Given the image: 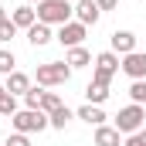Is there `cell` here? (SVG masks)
Masks as SVG:
<instances>
[{
  "label": "cell",
  "instance_id": "obj_22",
  "mask_svg": "<svg viewBox=\"0 0 146 146\" xmlns=\"http://www.w3.org/2000/svg\"><path fill=\"white\" fill-rule=\"evenodd\" d=\"M129 95H133L136 106H143L146 102V82H133V85H129Z\"/></svg>",
  "mask_w": 146,
  "mask_h": 146
},
{
  "label": "cell",
  "instance_id": "obj_6",
  "mask_svg": "<svg viewBox=\"0 0 146 146\" xmlns=\"http://www.w3.org/2000/svg\"><path fill=\"white\" fill-rule=\"evenodd\" d=\"M85 24H78V21H68V24H61L58 27V34H54V41L61 44V48H78L82 41H85Z\"/></svg>",
  "mask_w": 146,
  "mask_h": 146
},
{
  "label": "cell",
  "instance_id": "obj_24",
  "mask_svg": "<svg viewBox=\"0 0 146 146\" xmlns=\"http://www.w3.org/2000/svg\"><path fill=\"white\" fill-rule=\"evenodd\" d=\"M7 146H31V139H27L24 133H14V136L7 139Z\"/></svg>",
  "mask_w": 146,
  "mask_h": 146
},
{
  "label": "cell",
  "instance_id": "obj_4",
  "mask_svg": "<svg viewBox=\"0 0 146 146\" xmlns=\"http://www.w3.org/2000/svg\"><path fill=\"white\" fill-rule=\"evenodd\" d=\"M146 122V109L143 106H126V109H119V115H115V129L122 133V136H133V133H139Z\"/></svg>",
  "mask_w": 146,
  "mask_h": 146
},
{
  "label": "cell",
  "instance_id": "obj_20",
  "mask_svg": "<svg viewBox=\"0 0 146 146\" xmlns=\"http://www.w3.org/2000/svg\"><path fill=\"white\" fill-rule=\"evenodd\" d=\"M14 65H17L14 51H7V48H3V51H0V75H10V72H17Z\"/></svg>",
  "mask_w": 146,
  "mask_h": 146
},
{
  "label": "cell",
  "instance_id": "obj_16",
  "mask_svg": "<svg viewBox=\"0 0 146 146\" xmlns=\"http://www.w3.org/2000/svg\"><path fill=\"white\" fill-rule=\"evenodd\" d=\"M65 61L72 65V72H75V68H85V65H92V54H88V51L78 44V48H68V58H65Z\"/></svg>",
  "mask_w": 146,
  "mask_h": 146
},
{
  "label": "cell",
  "instance_id": "obj_10",
  "mask_svg": "<svg viewBox=\"0 0 146 146\" xmlns=\"http://www.w3.org/2000/svg\"><path fill=\"white\" fill-rule=\"evenodd\" d=\"M10 21H14V27H24V31H27V27H34V24H37V10H34V7H27V3H24V7H14Z\"/></svg>",
  "mask_w": 146,
  "mask_h": 146
},
{
  "label": "cell",
  "instance_id": "obj_19",
  "mask_svg": "<svg viewBox=\"0 0 146 146\" xmlns=\"http://www.w3.org/2000/svg\"><path fill=\"white\" fill-rule=\"evenodd\" d=\"M0 115H17V95H10V92L0 95Z\"/></svg>",
  "mask_w": 146,
  "mask_h": 146
},
{
  "label": "cell",
  "instance_id": "obj_12",
  "mask_svg": "<svg viewBox=\"0 0 146 146\" xmlns=\"http://www.w3.org/2000/svg\"><path fill=\"white\" fill-rule=\"evenodd\" d=\"M95 146H122V133L115 126H99L95 129Z\"/></svg>",
  "mask_w": 146,
  "mask_h": 146
},
{
  "label": "cell",
  "instance_id": "obj_27",
  "mask_svg": "<svg viewBox=\"0 0 146 146\" xmlns=\"http://www.w3.org/2000/svg\"><path fill=\"white\" fill-rule=\"evenodd\" d=\"M139 139H143V146H146V126H143V129H139Z\"/></svg>",
  "mask_w": 146,
  "mask_h": 146
},
{
  "label": "cell",
  "instance_id": "obj_8",
  "mask_svg": "<svg viewBox=\"0 0 146 146\" xmlns=\"http://www.w3.org/2000/svg\"><path fill=\"white\" fill-rule=\"evenodd\" d=\"M99 17H102V10H99V3H95V0H78V3H75V21H78V24L95 27V24H99Z\"/></svg>",
  "mask_w": 146,
  "mask_h": 146
},
{
  "label": "cell",
  "instance_id": "obj_26",
  "mask_svg": "<svg viewBox=\"0 0 146 146\" xmlns=\"http://www.w3.org/2000/svg\"><path fill=\"white\" fill-rule=\"evenodd\" d=\"M7 21H10V14H7V10L0 7V24H7Z\"/></svg>",
  "mask_w": 146,
  "mask_h": 146
},
{
  "label": "cell",
  "instance_id": "obj_25",
  "mask_svg": "<svg viewBox=\"0 0 146 146\" xmlns=\"http://www.w3.org/2000/svg\"><path fill=\"white\" fill-rule=\"evenodd\" d=\"M95 3H99V10H115L119 7V0H95Z\"/></svg>",
  "mask_w": 146,
  "mask_h": 146
},
{
  "label": "cell",
  "instance_id": "obj_9",
  "mask_svg": "<svg viewBox=\"0 0 146 146\" xmlns=\"http://www.w3.org/2000/svg\"><path fill=\"white\" fill-rule=\"evenodd\" d=\"M112 51L115 54H133L136 51V34L133 31H115L112 34Z\"/></svg>",
  "mask_w": 146,
  "mask_h": 146
},
{
  "label": "cell",
  "instance_id": "obj_21",
  "mask_svg": "<svg viewBox=\"0 0 146 146\" xmlns=\"http://www.w3.org/2000/svg\"><path fill=\"white\" fill-rule=\"evenodd\" d=\"M41 95H44V88H27V95H24V109H41Z\"/></svg>",
  "mask_w": 146,
  "mask_h": 146
},
{
  "label": "cell",
  "instance_id": "obj_17",
  "mask_svg": "<svg viewBox=\"0 0 146 146\" xmlns=\"http://www.w3.org/2000/svg\"><path fill=\"white\" fill-rule=\"evenodd\" d=\"M75 119V112L68 109V106H61V109H54L51 115H48V122H51V129H65L68 122Z\"/></svg>",
  "mask_w": 146,
  "mask_h": 146
},
{
  "label": "cell",
  "instance_id": "obj_15",
  "mask_svg": "<svg viewBox=\"0 0 146 146\" xmlns=\"http://www.w3.org/2000/svg\"><path fill=\"white\" fill-rule=\"evenodd\" d=\"M85 99H88V106H102V102L109 99V85L88 82V88H85Z\"/></svg>",
  "mask_w": 146,
  "mask_h": 146
},
{
  "label": "cell",
  "instance_id": "obj_5",
  "mask_svg": "<svg viewBox=\"0 0 146 146\" xmlns=\"http://www.w3.org/2000/svg\"><path fill=\"white\" fill-rule=\"evenodd\" d=\"M122 68V61H119V54L115 51H102V54H95V72H92V82H99V85H109L112 75Z\"/></svg>",
  "mask_w": 146,
  "mask_h": 146
},
{
  "label": "cell",
  "instance_id": "obj_11",
  "mask_svg": "<svg viewBox=\"0 0 146 146\" xmlns=\"http://www.w3.org/2000/svg\"><path fill=\"white\" fill-rule=\"evenodd\" d=\"M3 88L10 92V95H27V88H31V78L24 72H10L7 75V82H3Z\"/></svg>",
  "mask_w": 146,
  "mask_h": 146
},
{
  "label": "cell",
  "instance_id": "obj_1",
  "mask_svg": "<svg viewBox=\"0 0 146 146\" xmlns=\"http://www.w3.org/2000/svg\"><path fill=\"white\" fill-rule=\"evenodd\" d=\"M72 14H75V7L68 0H41V3H37V21L48 24V27H51V24H58V27L68 24Z\"/></svg>",
  "mask_w": 146,
  "mask_h": 146
},
{
  "label": "cell",
  "instance_id": "obj_23",
  "mask_svg": "<svg viewBox=\"0 0 146 146\" xmlns=\"http://www.w3.org/2000/svg\"><path fill=\"white\" fill-rule=\"evenodd\" d=\"M14 34H17V27H14V21H7V24H0V41H10Z\"/></svg>",
  "mask_w": 146,
  "mask_h": 146
},
{
  "label": "cell",
  "instance_id": "obj_18",
  "mask_svg": "<svg viewBox=\"0 0 146 146\" xmlns=\"http://www.w3.org/2000/svg\"><path fill=\"white\" fill-rule=\"evenodd\" d=\"M61 106H65V102H61L54 92H44V95H41V112H48V115H51V112L61 109Z\"/></svg>",
  "mask_w": 146,
  "mask_h": 146
},
{
  "label": "cell",
  "instance_id": "obj_2",
  "mask_svg": "<svg viewBox=\"0 0 146 146\" xmlns=\"http://www.w3.org/2000/svg\"><path fill=\"white\" fill-rule=\"evenodd\" d=\"M10 126H14V133H41V129H48L51 122H48V112L41 109H17V115H10Z\"/></svg>",
  "mask_w": 146,
  "mask_h": 146
},
{
  "label": "cell",
  "instance_id": "obj_29",
  "mask_svg": "<svg viewBox=\"0 0 146 146\" xmlns=\"http://www.w3.org/2000/svg\"><path fill=\"white\" fill-rule=\"evenodd\" d=\"M31 3H41V0H31Z\"/></svg>",
  "mask_w": 146,
  "mask_h": 146
},
{
  "label": "cell",
  "instance_id": "obj_14",
  "mask_svg": "<svg viewBox=\"0 0 146 146\" xmlns=\"http://www.w3.org/2000/svg\"><path fill=\"white\" fill-rule=\"evenodd\" d=\"M27 41H31L34 48H44L48 41H54V34H51V27H48V24H41V21H37L34 27H27Z\"/></svg>",
  "mask_w": 146,
  "mask_h": 146
},
{
  "label": "cell",
  "instance_id": "obj_13",
  "mask_svg": "<svg viewBox=\"0 0 146 146\" xmlns=\"http://www.w3.org/2000/svg\"><path fill=\"white\" fill-rule=\"evenodd\" d=\"M75 119H85L88 126H106V112H102V106H82V109L75 112Z\"/></svg>",
  "mask_w": 146,
  "mask_h": 146
},
{
  "label": "cell",
  "instance_id": "obj_3",
  "mask_svg": "<svg viewBox=\"0 0 146 146\" xmlns=\"http://www.w3.org/2000/svg\"><path fill=\"white\" fill-rule=\"evenodd\" d=\"M68 78H72V65H68V61H48V65H37V85H41V88L65 85Z\"/></svg>",
  "mask_w": 146,
  "mask_h": 146
},
{
  "label": "cell",
  "instance_id": "obj_28",
  "mask_svg": "<svg viewBox=\"0 0 146 146\" xmlns=\"http://www.w3.org/2000/svg\"><path fill=\"white\" fill-rule=\"evenodd\" d=\"M3 92H7V88H3V85H0V95H3Z\"/></svg>",
  "mask_w": 146,
  "mask_h": 146
},
{
  "label": "cell",
  "instance_id": "obj_7",
  "mask_svg": "<svg viewBox=\"0 0 146 146\" xmlns=\"http://www.w3.org/2000/svg\"><path fill=\"white\" fill-rule=\"evenodd\" d=\"M122 72L129 75L133 82H146V54H143V51L122 54Z\"/></svg>",
  "mask_w": 146,
  "mask_h": 146
}]
</instances>
